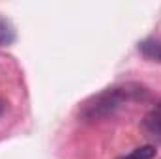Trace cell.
Wrapping results in <instances>:
<instances>
[{"label": "cell", "instance_id": "4", "mask_svg": "<svg viewBox=\"0 0 161 159\" xmlns=\"http://www.w3.org/2000/svg\"><path fill=\"white\" fill-rule=\"evenodd\" d=\"M13 40H15V32H13L11 25H9L6 19L0 17V47L9 45Z\"/></svg>", "mask_w": 161, "mask_h": 159}, {"label": "cell", "instance_id": "6", "mask_svg": "<svg viewBox=\"0 0 161 159\" xmlns=\"http://www.w3.org/2000/svg\"><path fill=\"white\" fill-rule=\"evenodd\" d=\"M4 109H6V103H4V99H0V114L4 112Z\"/></svg>", "mask_w": 161, "mask_h": 159}, {"label": "cell", "instance_id": "2", "mask_svg": "<svg viewBox=\"0 0 161 159\" xmlns=\"http://www.w3.org/2000/svg\"><path fill=\"white\" fill-rule=\"evenodd\" d=\"M142 127L148 133V137L156 139L158 142H161V105H158L154 111H150L144 120H142Z\"/></svg>", "mask_w": 161, "mask_h": 159}, {"label": "cell", "instance_id": "1", "mask_svg": "<svg viewBox=\"0 0 161 159\" xmlns=\"http://www.w3.org/2000/svg\"><path fill=\"white\" fill-rule=\"evenodd\" d=\"M146 96V90L139 84H122L114 88H107L105 92L94 96L92 99H88L82 109H80V116L84 120L96 122V120H105L113 116L122 105H125L127 101H135Z\"/></svg>", "mask_w": 161, "mask_h": 159}, {"label": "cell", "instance_id": "3", "mask_svg": "<svg viewBox=\"0 0 161 159\" xmlns=\"http://www.w3.org/2000/svg\"><path fill=\"white\" fill-rule=\"evenodd\" d=\"M139 51L144 58L152 62H161V40L159 38H148L139 45Z\"/></svg>", "mask_w": 161, "mask_h": 159}, {"label": "cell", "instance_id": "5", "mask_svg": "<svg viewBox=\"0 0 161 159\" xmlns=\"http://www.w3.org/2000/svg\"><path fill=\"white\" fill-rule=\"evenodd\" d=\"M156 156V148L154 146H141L137 150H133L131 154L124 156L122 159H152Z\"/></svg>", "mask_w": 161, "mask_h": 159}]
</instances>
